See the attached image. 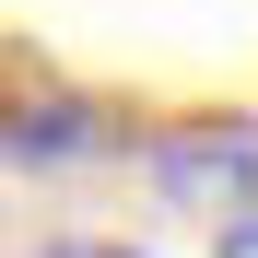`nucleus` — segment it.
Listing matches in <instances>:
<instances>
[{"mask_svg": "<svg viewBox=\"0 0 258 258\" xmlns=\"http://www.w3.org/2000/svg\"><path fill=\"white\" fill-rule=\"evenodd\" d=\"M59 258H141V246H59Z\"/></svg>", "mask_w": 258, "mask_h": 258, "instance_id": "1", "label": "nucleus"}]
</instances>
